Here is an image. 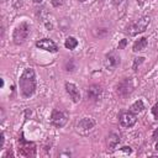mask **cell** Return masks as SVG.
<instances>
[{
    "label": "cell",
    "instance_id": "1",
    "mask_svg": "<svg viewBox=\"0 0 158 158\" xmlns=\"http://www.w3.org/2000/svg\"><path fill=\"white\" fill-rule=\"evenodd\" d=\"M19 86L25 98H30L36 91V75L35 70L32 68H26L20 79H19Z\"/></svg>",
    "mask_w": 158,
    "mask_h": 158
},
{
    "label": "cell",
    "instance_id": "2",
    "mask_svg": "<svg viewBox=\"0 0 158 158\" xmlns=\"http://www.w3.org/2000/svg\"><path fill=\"white\" fill-rule=\"evenodd\" d=\"M30 31H31V27L27 22H21L14 31V35H12V40L16 44H22L27 38H28V35H30Z\"/></svg>",
    "mask_w": 158,
    "mask_h": 158
},
{
    "label": "cell",
    "instance_id": "3",
    "mask_svg": "<svg viewBox=\"0 0 158 158\" xmlns=\"http://www.w3.org/2000/svg\"><path fill=\"white\" fill-rule=\"evenodd\" d=\"M149 22H151L149 16H143V17L136 20L135 22H132V23L130 25V27L127 28V32H128L131 36H136V35H138V33H142V32L146 31V28L148 27Z\"/></svg>",
    "mask_w": 158,
    "mask_h": 158
},
{
    "label": "cell",
    "instance_id": "4",
    "mask_svg": "<svg viewBox=\"0 0 158 158\" xmlns=\"http://www.w3.org/2000/svg\"><path fill=\"white\" fill-rule=\"evenodd\" d=\"M120 56L117 53L116 49H112L110 51L109 53L105 54V58H104V65L107 70H114L116 69L118 65H120Z\"/></svg>",
    "mask_w": 158,
    "mask_h": 158
},
{
    "label": "cell",
    "instance_id": "5",
    "mask_svg": "<svg viewBox=\"0 0 158 158\" xmlns=\"http://www.w3.org/2000/svg\"><path fill=\"white\" fill-rule=\"evenodd\" d=\"M133 90V81L131 78H123L116 86V93L120 96H127Z\"/></svg>",
    "mask_w": 158,
    "mask_h": 158
},
{
    "label": "cell",
    "instance_id": "6",
    "mask_svg": "<svg viewBox=\"0 0 158 158\" xmlns=\"http://www.w3.org/2000/svg\"><path fill=\"white\" fill-rule=\"evenodd\" d=\"M102 98V88L100 85H91L86 89V99L91 102H98Z\"/></svg>",
    "mask_w": 158,
    "mask_h": 158
},
{
    "label": "cell",
    "instance_id": "7",
    "mask_svg": "<svg viewBox=\"0 0 158 158\" xmlns=\"http://www.w3.org/2000/svg\"><path fill=\"white\" fill-rule=\"evenodd\" d=\"M67 121H68V117H67V115L63 111H60L58 109H56V110L52 111L51 122H52L53 126H56V127H63L67 123Z\"/></svg>",
    "mask_w": 158,
    "mask_h": 158
},
{
    "label": "cell",
    "instance_id": "8",
    "mask_svg": "<svg viewBox=\"0 0 158 158\" xmlns=\"http://www.w3.org/2000/svg\"><path fill=\"white\" fill-rule=\"evenodd\" d=\"M94 126H95V121L93 118H90V117H83L78 122V125H77V130H78V132H80L83 135H86V133H89L94 128Z\"/></svg>",
    "mask_w": 158,
    "mask_h": 158
},
{
    "label": "cell",
    "instance_id": "9",
    "mask_svg": "<svg viewBox=\"0 0 158 158\" xmlns=\"http://www.w3.org/2000/svg\"><path fill=\"white\" fill-rule=\"evenodd\" d=\"M36 46L38 48H41V49H44V51L52 52V53H54V52L58 51V46L51 38H42V40H40V41L36 42Z\"/></svg>",
    "mask_w": 158,
    "mask_h": 158
},
{
    "label": "cell",
    "instance_id": "10",
    "mask_svg": "<svg viewBox=\"0 0 158 158\" xmlns=\"http://www.w3.org/2000/svg\"><path fill=\"white\" fill-rule=\"evenodd\" d=\"M136 116L133 115V112H122L120 115V125L122 127H132L136 123Z\"/></svg>",
    "mask_w": 158,
    "mask_h": 158
},
{
    "label": "cell",
    "instance_id": "11",
    "mask_svg": "<svg viewBox=\"0 0 158 158\" xmlns=\"http://www.w3.org/2000/svg\"><path fill=\"white\" fill-rule=\"evenodd\" d=\"M65 90H67L68 95L70 96V99L74 102H79V100H80V93H79V89L77 88L75 84H73V83H65Z\"/></svg>",
    "mask_w": 158,
    "mask_h": 158
},
{
    "label": "cell",
    "instance_id": "12",
    "mask_svg": "<svg viewBox=\"0 0 158 158\" xmlns=\"http://www.w3.org/2000/svg\"><path fill=\"white\" fill-rule=\"evenodd\" d=\"M120 143V136L116 135V133H110L107 136V139H106V146H107V149L110 151H114L117 144Z\"/></svg>",
    "mask_w": 158,
    "mask_h": 158
},
{
    "label": "cell",
    "instance_id": "13",
    "mask_svg": "<svg viewBox=\"0 0 158 158\" xmlns=\"http://www.w3.org/2000/svg\"><path fill=\"white\" fill-rule=\"evenodd\" d=\"M147 44H148L147 38H146V37H142V38L137 40V41L133 43V46H132V51H133V52H139V51H143V49L147 47Z\"/></svg>",
    "mask_w": 158,
    "mask_h": 158
},
{
    "label": "cell",
    "instance_id": "14",
    "mask_svg": "<svg viewBox=\"0 0 158 158\" xmlns=\"http://www.w3.org/2000/svg\"><path fill=\"white\" fill-rule=\"evenodd\" d=\"M143 109H144V104H143V101H142V100H137V101H135V102L131 105L130 111L133 112V114H137V112L143 111Z\"/></svg>",
    "mask_w": 158,
    "mask_h": 158
},
{
    "label": "cell",
    "instance_id": "15",
    "mask_svg": "<svg viewBox=\"0 0 158 158\" xmlns=\"http://www.w3.org/2000/svg\"><path fill=\"white\" fill-rule=\"evenodd\" d=\"M64 46H65V48H68V49H74L77 46H78V41L74 38V37H68L67 40H65V42H64Z\"/></svg>",
    "mask_w": 158,
    "mask_h": 158
},
{
    "label": "cell",
    "instance_id": "16",
    "mask_svg": "<svg viewBox=\"0 0 158 158\" xmlns=\"http://www.w3.org/2000/svg\"><path fill=\"white\" fill-rule=\"evenodd\" d=\"M152 114H153V116L156 117V120H158V104H156V105L152 107Z\"/></svg>",
    "mask_w": 158,
    "mask_h": 158
},
{
    "label": "cell",
    "instance_id": "17",
    "mask_svg": "<svg viewBox=\"0 0 158 158\" xmlns=\"http://www.w3.org/2000/svg\"><path fill=\"white\" fill-rule=\"evenodd\" d=\"M143 57H139V58H136V60H135V64H133V69L135 70H137V64H141L142 62H143Z\"/></svg>",
    "mask_w": 158,
    "mask_h": 158
},
{
    "label": "cell",
    "instance_id": "18",
    "mask_svg": "<svg viewBox=\"0 0 158 158\" xmlns=\"http://www.w3.org/2000/svg\"><path fill=\"white\" fill-rule=\"evenodd\" d=\"M126 42H127L126 40H121V42L118 43V49H121V48H123V47L126 46Z\"/></svg>",
    "mask_w": 158,
    "mask_h": 158
},
{
    "label": "cell",
    "instance_id": "19",
    "mask_svg": "<svg viewBox=\"0 0 158 158\" xmlns=\"http://www.w3.org/2000/svg\"><path fill=\"white\" fill-rule=\"evenodd\" d=\"M152 138L154 139V141H158V128L153 132V136H152Z\"/></svg>",
    "mask_w": 158,
    "mask_h": 158
},
{
    "label": "cell",
    "instance_id": "20",
    "mask_svg": "<svg viewBox=\"0 0 158 158\" xmlns=\"http://www.w3.org/2000/svg\"><path fill=\"white\" fill-rule=\"evenodd\" d=\"M4 146V133H1V141H0V149L2 148Z\"/></svg>",
    "mask_w": 158,
    "mask_h": 158
},
{
    "label": "cell",
    "instance_id": "21",
    "mask_svg": "<svg viewBox=\"0 0 158 158\" xmlns=\"http://www.w3.org/2000/svg\"><path fill=\"white\" fill-rule=\"evenodd\" d=\"M43 0H33V2H36V4H40V2H42Z\"/></svg>",
    "mask_w": 158,
    "mask_h": 158
},
{
    "label": "cell",
    "instance_id": "22",
    "mask_svg": "<svg viewBox=\"0 0 158 158\" xmlns=\"http://www.w3.org/2000/svg\"><path fill=\"white\" fill-rule=\"evenodd\" d=\"M154 148H156V149H157V151H158V142H157V143H156V147H154Z\"/></svg>",
    "mask_w": 158,
    "mask_h": 158
},
{
    "label": "cell",
    "instance_id": "23",
    "mask_svg": "<svg viewBox=\"0 0 158 158\" xmlns=\"http://www.w3.org/2000/svg\"><path fill=\"white\" fill-rule=\"evenodd\" d=\"M79 1H81V2H84V1H86V0H79Z\"/></svg>",
    "mask_w": 158,
    "mask_h": 158
}]
</instances>
